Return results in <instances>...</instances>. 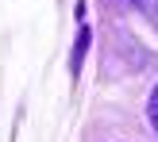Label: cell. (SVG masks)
I'll return each mask as SVG.
<instances>
[{
    "label": "cell",
    "mask_w": 158,
    "mask_h": 142,
    "mask_svg": "<svg viewBox=\"0 0 158 142\" xmlns=\"http://www.w3.org/2000/svg\"><path fill=\"white\" fill-rule=\"evenodd\" d=\"M131 4H135V8H139V12H143V15H147V19H151V23H154V27H158V0H131Z\"/></svg>",
    "instance_id": "cell-2"
},
{
    "label": "cell",
    "mask_w": 158,
    "mask_h": 142,
    "mask_svg": "<svg viewBox=\"0 0 158 142\" xmlns=\"http://www.w3.org/2000/svg\"><path fill=\"white\" fill-rule=\"evenodd\" d=\"M147 115H151V127L158 131V85H154V92H151V104H147Z\"/></svg>",
    "instance_id": "cell-3"
},
{
    "label": "cell",
    "mask_w": 158,
    "mask_h": 142,
    "mask_svg": "<svg viewBox=\"0 0 158 142\" xmlns=\"http://www.w3.org/2000/svg\"><path fill=\"white\" fill-rule=\"evenodd\" d=\"M85 50H89V27H81V31H77V42H73V58H69V73H81Z\"/></svg>",
    "instance_id": "cell-1"
}]
</instances>
